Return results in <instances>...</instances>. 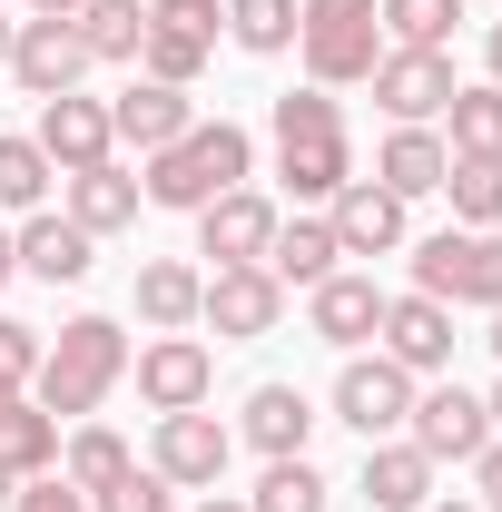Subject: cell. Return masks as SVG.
Here are the masks:
<instances>
[{
  "mask_svg": "<svg viewBox=\"0 0 502 512\" xmlns=\"http://www.w3.org/2000/svg\"><path fill=\"white\" fill-rule=\"evenodd\" d=\"M375 335H384L375 355H394L414 384L453 365V306H434V296H384V325H375Z\"/></svg>",
  "mask_w": 502,
  "mask_h": 512,
  "instance_id": "15",
  "label": "cell"
},
{
  "mask_svg": "<svg viewBox=\"0 0 502 512\" xmlns=\"http://www.w3.org/2000/svg\"><path fill=\"white\" fill-rule=\"evenodd\" d=\"M483 414H493V434H502V384H493V404H483Z\"/></svg>",
  "mask_w": 502,
  "mask_h": 512,
  "instance_id": "45",
  "label": "cell"
},
{
  "mask_svg": "<svg viewBox=\"0 0 502 512\" xmlns=\"http://www.w3.org/2000/svg\"><path fill=\"white\" fill-rule=\"evenodd\" d=\"M168 493H178L168 473H148V463H128V473L109 483V493H89V512H168Z\"/></svg>",
  "mask_w": 502,
  "mask_h": 512,
  "instance_id": "37",
  "label": "cell"
},
{
  "mask_svg": "<svg viewBox=\"0 0 502 512\" xmlns=\"http://www.w3.org/2000/svg\"><path fill=\"white\" fill-rule=\"evenodd\" d=\"M404 444L424 453V463H473V453L493 444V414H483V394L434 384V394H414V414H404Z\"/></svg>",
  "mask_w": 502,
  "mask_h": 512,
  "instance_id": "9",
  "label": "cell"
},
{
  "mask_svg": "<svg viewBox=\"0 0 502 512\" xmlns=\"http://www.w3.org/2000/svg\"><path fill=\"white\" fill-rule=\"evenodd\" d=\"M89 69L99 60H89V40H79L69 20H20V30H10V79H20L30 99H60V89H79Z\"/></svg>",
  "mask_w": 502,
  "mask_h": 512,
  "instance_id": "14",
  "label": "cell"
},
{
  "mask_svg": "<svg viewBox=\"0 0 502 512\" xmlns=\"http://www.w3.org/2000/svg\"><path fill=\"white\" fill-rule=\"evenodd\" d=\"M375 20L394 30V50H443L453 20H463V0H375Z\"/></svg>",
  "mask_w": 502,
  "mask_h": 512,
  "instance_id": "34",
  "label": "cell"
},
{
  "mask_svg": "<svg viewBox=\"0 0 502 512\" xmlns=\"http://www.w3.org/2000/svg\"><path fill=\"white\" fill-rule=\"evenodd\" d=\"M197 296H207V276H197L188 256H148V266H138V316L158 325V335H188Z\"/></svg>",
  "mask_w": 502,
  "mask_h": 512,
  "instance_id": "24",
  "label": "cell"
},
{
  "mask_svg": "<svg viewBox=\"0 0 502 512\" xmlns=\"http://www.w3.org/2000/svg\"><path fill=\"white\" fill-rule=\"evenodd\" d=\"M69 30L89 40V60H138V40H148V0H79Z\"/></svg>",
  "mask_w": 502,
  "mask_h": 512,
  "instance_id": "28",
  "label": "cell"
},
{
  "mask_svg": "<svg viewBox=\"0 0 502 512\" xmlns=\"http://www.w3.org/2000/svg\"><path fill=\"white\" fill-rule=\"evenodd\" d=\"M483 345H493V355H502V306H493V335H483Z\"/></svg>",
  "mask_w": 502,
  "mask_h": 512,
  "instance_id": "46",
  "label": "cell"
},
{
  "mask_svg": "<svg viewBox=\"0 0 502 512\" xmlns=\"http://www.w3.org/2000/svg\"><path fill=\"white\" fill-rule=\"evenodd\" d=\"M247 512H335V483L315 473L306 453H276L266 473H256V493H247Z\"/></svg>",
  "mask_w": 502,
  "mask_h": 512,
  "instance_id": "27",
  "label": "cell"
},
{
  "mask_svg": "<svg viewBox=\"0 0 502 512\" xmlns=\"http://www.w3.org/2000/svg\"><path fill=\"white\" fill-rule=\"evenodd\" d=\"M453 89H463V79H453L443 50H384L375 60V99H384L394 128H434L443 109H453Z\"/></svg>",
  "mask_w": 502,
  "mask_h": 512,
  "instance_id": "12",
  "label": "cell"
},
{
  "mask_svg": "<svg viewBox=\"0 0 502 512\" xmlns=\"http://www.w3.org/2000/svg\"><path fill=\"white\" fill-rule=\"evenodd\" d=\"M148 30H178V40H197V50H217L227 0H148Z\"/></svg>",
  "mask_w": 502,
  "mask_h": 512,
  "instance_id": "36",
  "label": "cell"
},
{
  "mask_svg": "<svg viewBox=\"0 0 502 512\" xmlns=\"http://www.w3.org/2000/svg\"><path fill=\"white\" fill-rule=\"evenodd\" d=\"M296 60L315 89H355L384 60V20L375 0H296Z\"/></svg>",
  "mask_w": 502,
  "mask_h": 512,
  "instance_id": "4",
  "label": "cell"
},
{
  "mask_svg": "<svg viewBox=\"0 0 502 512\" xmlns=\"http://www.w3.org/2000/svg\"><path fill=\"white\" fill-rule=\"evenodd\" d=\"M414 296L434 306H502V237L493 227H443L414 247Z\"/></svg>",
  "mask_w": 502,
  "mask_h": 512,
  "instance_id": "5",
  "label": "cell"
},
{
  "mask_svg": "<svg viewBox=\"0 0 502 512\" xmlns=\"http://www.w3.org/2000/svg\"><path fill=\"white\" fill-rule=\"evenodd\" d=\"M207 60H217V50H197V40H178V30H148V40H138V79H168V89H188Z\"/></svg>",
  "mask_w": 502,
  "mask_h": 512,
  "instance_id": "35",
  "label": "cell"
},
{
  "mask_svg": "<svg viewBox=\"0 0 502 512\" xmlns=\"http://www.w3.org/2000/svg\"><path fill=\"white\" fill-rule=\"evenodd\" d=\"M10 493H20V483H10V473H0V512H10Z\"/></svg>",
  "mask_w": 502,
  "mask_h": 512,
  "instance_id": "49",
  "label": "cell"
},
{
  "mask_svg": "<svg viewBox=\"0 0 502 512\" xmlns=\"http://www.w3.org/2000/svg\"><path fill=\"white\" fill-rule=\"evenodd\" d=\"M109 128H119L138 158H158L168 138H188V128H197V99H188V89H168V79H128V99H109Z\"/></svg>",
  "mask_w": 502,
  "mask_h": 512,
  "instance_id": "18",
  "label": "cell"
},
{
  "mask_svg": "<svg viewBox=\"0 0 502 512\" xmlns=\"http://www.w3.org/2000/svg\"><path fill=\"white\" fill-rule=\"evenodd\" d=\"M247 168H256V138L237 119H197L188 138H168L158 158H148V207H178V217H197L207 197H227V188H247Z\"/></svg>",
  "mask_w": 502,
  "mask_h": 512,
  "instance_id": "3",
  "label": "cell"
},
{
  "mask_svg": "<svg viewBox=\"0 0 502 512\" xmlns=\"http://www.w3.org/2000/svg\"><path fill=\"white\" fill-rule=\"evenodd\" d=\"M30 375H40V325L0 316V384H20V394H30Z\"/></svg>",
  "mask_w": 502,
  "mask_h": 512,
  "instance_id": "38",
  "label": "cell"
},
{
  "mask_svg": "<svg viewBox=\"0 0 502 512\" xmlns=\"http://www.w3.org/2000/svg\"><path fill=\"white\" fill-rule=\"evenodd\" d=\"M414 394H424V384L404 375L394 355H345V375H335V424H355L365 444H384V434H404Z\"/></svg>",
  "mask_w": 502,
  "mask_h": 512,
  "instance_id": "6",
  "label": "cell"
},
{
  "mask_svg": "<svg viewBox=\"0 0 502 512\" xmlns=\"http://www.w3.org/2000/svg\"><path fill=\"white\" fill-rule=\"evenodd\" d=\"M325 227H335L345 256H394L404 247V197L375 188V178H345V188L325 197Z\"/></svg>",
  "mask_w": 502,
  "mask_h": 512,
  "instance_id": "16",
  "label": "cell"
},
{
  "mask_svg": "<svg viewBox=\"0 0 502 512\" xmlns=\"http://www.w3.org/2000/svg\"><path fill=\"white\" fill-rule=\"evenodd\" d=\"M443 119H453V138H443L453 158H502V89H493V79L453 89V109H443Z\"/></svg>",
  "mask_w": 502,
  "mask_h": 512,
  "instance_id": "29",
  "label": "cell"
},
{
  "mask_svg": "<svg viewBox=\"0 0 502 512\" xmlns=\"http://www.w3.org/2000/svg\"><path fill=\"white\" fill-rule=\"evenodd\" d=\"M128 375V325L119 316H69L50 345H40V375H30V404L60 414V424H89L109 404V384Z\"/></svg>",
  "mask_w": 502,
  "mask_h": 512,
  "instance_id": "1",
  "label": "cell"
},
{
  "mask_svg": "<svg viewBox=\"0 0 502 512\" xmlns=\"http://www.w3.org/2000/svg\"><path fill=\"white\" fill-rule=\"evenodd\" d=\"M473 493H483V512H502V434L473 453Z\"/></svg>",
  "mask_w": 502,
  "mask_h": 512,
  "instance_id": "40",
  "label": "cell"
},
{
  "mask_svg": "<svg viewBox=\"0 0 502 512\" xmlns=\"http://www.w3.org/2000/svg\"><path fill=\"white\" fill-rule=\"evenodd\" d=\"M443 168H453V148H443L434 128H394V138L375 148V188H394L404 207H414V197H434Z\"/></svg>",
  "mask_w": 502,
  "mask_h": 512,
  "instance_id": "23",
  "label": "cell"
},
{
  "mask_svg": "<svg viewBox=\"0 0 502 512\" xmlns=\"http://www.w3.org/2000/svg\"><path fill=\"white\" fill-rule=\"evenodd\" d=\"M30 20H79V0H30Z\"/></svg>",
  "mask_w": 502,
  "mask_h": 512,
  "instance_id": "41",
  "label": "cell"
},
{
  "mask_svg": "<svg viewBox=\"0 0 502 512\" xmlns=\"http://www.w3.org/2000/svg\"><path fill=\"white\" fill-rule=\"evenodd\" d=\"M276 178H286V197H306V207H325V197L355 178V138H345L335 89H286L276 99Z\"/></svg>",
  "mask_w": 502,
  "mask_h": 512,
  "instance_id": "2",
  "label": "cell"
},
{
  "mask_svg": "<svg viewBox=\"0 0 502 512\" xmlns=\"http://www.w3.org/2000/svg\"><path fill=\"white\" fill-rule=\"evenodd\" d=\"M128 375L148 394V414H197V404L217 394V355H207L197 335H148V345L128 355Z\"/></svg>",
  "mask_w": 502,
  "mask_h": 512,
  "instance_id": "7",
  "label": "cell"
},
{
  "mask_svg": "<svg viewBox=\"0 0 502 512\" xmlns=\"http://www.w3.org/2000/svg\"><path fill=\"white\" fill-rule=\"evenodd\" d=\"M0 69H10V20H0Z\"/></svg>",
  "mask_w": 502,
  "mask_h": 512,
  "instance_id": "50",
  "label": "cell"
},
{
  "mask_svg": "<svg viewBox=\"0 0 502 512\" xmlns=\"http://www.w3.org/2000/svg\"><path fill=\"white\" fill-rule=\"evenodd\" d=\"M197 512H247V503H237V493H207V503H197Z\"/></svg>",
  "mask_w": 502,
  "mask_h": 512,
  "instance_id": "44",
  "label": "cell"
},
{
  "mask_svg": "<svg viewBox=\"0 0 502 512\" xmlns=\"http://www.w3.org/2000/svg\"><path fill=\"white\" fill-rule=\"evenodd\" d=\"M0 473H10V483H40V473H60V414H40L30 394L0 414Z\"/></svg>",
  "mask_w": 502,
  "mask_h": 512,
  "instance_id": "25",
  "label": "cell"
},
{
  "mask_svg": "<svg viewBox=\"0 0 502 512\" xmlns=\"http://www.w3.org/2000/svg\"><path fill=\"white\" fill-rule=\"evenodd\" d=\"M335 266H345V247H335V227H325V217L276 227V247H266V276H276V286H325Z\"/></svg>",
  "mask_w": 502,
  "mask_h": 512,
  "instance_id": "26",
  "label": "cell"
},
{
  "mask_svg": "<svg viewBox=\"0 0 502 512\" xmlns=\"http://www.w3.org/2000/svg\"><path fill=\"white\" fill-rule=\"evenodd\" d=\"M227 40L247 60H286L296 50V0H227Z\"/></svg>",
  "mask_w": 502,
  "mask_h": 512,
  "instance_id": "31",
  "label": "cell"
},
{
  "mask_svg": "<svg viewBox=\"0 0 502 512\" xmlns=\"http://www.w3.org/2000/svg\"><path fill=\"white\" fill-rule=\"evenodd\" d=\"M197 325H217V335L256 345V335H276V325H286V286H276L266 266H207V296H197Z\"/></svg>",
  "mask_w": 502,
  "mask_h": 512,
  "instance_id": "11",
  "label": "cell"
},
{
  "mask_svg": "<svg viewBox=\"0 0 502 512\" xmlns=\"http://www.w3.org/2000/svg\"><path fill=\"white\" fill-rule=\"evenodd\" d=\"M60 188H69V227H89V237H119V227H138V207H148V188L128 178L119 158L109 168H79Z\"/></svg>",
  "mask_w": 502,
  "mask_h": 512,
  "instance_id": "21",
  "label": "cell"
},
{
  "mask_svg": "<svg viewBox=\"0 0 502 512\" xmlns=\"http://www.w3.org/2000/svg\"><path fill=\"white\" fill-rule=\"evenodd\" d=\"M10 276H20V247H10V227H0V286H10Z\"/></svg>",
  "mask_w": 502,
  "mask_h": 512,
  "instance_id": "42",
  "label": "cell"
},
{
  "mask_svg": "<svg viewBox=\"0 0 502 512\" xmlns=\"http://www.w3.org/2000/svg\"><path fill=\"white\" fill-rule=\"evenodd\" d=\"M128 463H138V453H128V434H109V424H79V434L60 444V473L79 483V493H109Z\"/></svg>",
  "mask_w": 502,
  "mask_h": 512,
  "instance_id": "30",
  "label": "cell"
},
{
  "mask_svg": "<svg viewBox=\"0 0 502 512\" xmlns=\"http://www.w3.org/2000/svg\"><path fill=\"white\" fill-rule=\"evenodd\" d=\"M227 453H237V434L197 404V414H158V444H148V473H168L178 493H217L227 483Z\"/></svg>",
  "mask_w": 502,
  "mask_h": 512,
  "instance_id": "8",
  "label": "cell"
},
{
  "mask_svg": "<svg viewBox=\"0 0 502 512\" xmlns=\"http://www.w3.org/2000/svg\"><path fill=\"white\" fill-rule=\"evenodd\" d=\"M443 197L463 227H502V158H453L443 168Z\"/></svg>",
  "mask_w": 502,
  "mask_h": 512,
  "instance_id": "33",
  "label": "cell"
},
{
  "mask_svg": "<svg viewBox=\"0 0 502 512\" xmlns=\"http://www.w3.org/2000/svg\"><path fill=\"white\" fill-rule=\"evenodd\" d=\"M10 247H20V276H40V286H79V276L99 266V237H89V227H69V217H50V207H40Z\"/></svg>",
  "mask_w": 502,
  "mask_h": 512,
  "instance_id": "19",
  "label": "cell"
},
{
  "mask_svg": "<svg viewBox=\"0 0 502 512\" xmlns=\"http://www.w3.org/2000/svg\"><path fill=\"white\" fill-rule=\"evenodd\" d=\"M483 60H493V89H502V20H493V40H483Z\"/></svg>",
  "mask_w": 502,
  "mask_h": 512,
  "instance_id": "43",
  "label": "cell"
},
{
  "mask_svg": "<svg viewBox=\"0 0 502 512\" xmlns=\"http://www.w3.org/2000/svg\"><path fill=\"white\" fill-rule=\"evenodd\" d=\"M10 512H89V493H79L69 473H40V483H20V493H10Z\"/></svg>",
  "mask_w": 502,
  "mask_h": 512,
  "instance_id": "39",
  "label": "cell"
},
{
  "mask_svg": "<svg viewBox=\"0 0 502 512\" xmlns=\"http://www.w3.org/2000/svg\"><path fill=\"white\" fill-rule=\"evenodd\" d=\"M10 404H20V384H0V414H10Z\"/></svg>",
  "mask_w": 502,
  "mask_h": 512,
  "instance_id": "48",
  "label": "cell"
},
{
  "mask_svg": "<svg viewBox=\"0 0 502 512\" xmlns=\"http://www.w3.org/2000/svg\"><path fill=\"white\" fill-rule=\"evenodd\" d=\"M315 424H325V414H315L296 384H256V394H247V414H237V444H256L266 463H276V453H306V434H315Z\"/></svg>",
  "mask_w": 502,
  "mask_h": 512,
  "instance_id": "20",
  "label": "cell"
},
{
  "mask_svg": "<svg viewBox=\"0 0 502 512\" xmlns=\"http://www.w3.org/2000/svg\"><path fill=\"white\" fill-rule=\"evenodd\" d=\"M40 158L79 178V168H109V148H119V128H109V99H89V89H60V99H40Z\"/></svg>",
  "mask_w": 502,
  "mask_h": 512,
  "instance_id": "10",
  "label": "cell"
},
{
  "mask_svg": "<svg viewBox=\"0 0 502 512\" xmlns=\"http://www.w3.org/2000/svg\"><path fill=\"white\" fill-rule=\"evenodd\" d=\"M375 512H424L434 503V463L404 444V434H384V444H365V483H355Z\"/></svg>",
  "mask_w": 502,
  "mask_h": 512,
  "instance_id": "22",
  "label": "cell"
},
{
  "mask_svg": "<svg viewBox=\"0 0 502 512\" xmlns=\"http://www.w3.org/2000/svg\"><path fill=\"white\" fill-rule=\"evenodd\" d=\"M50 178H60V168L40 158V138H0V207H10V217H40V207H50Z\"/></svg>",
  "mask_w": 502,
  "mask_h": 512,
  "instance_id": "32",
  "label": "cell"
},
{
  "mask_svg": "<svg viewBox=\"0 0 502 512\" xmlns=\"http://www.w3.org/2000/svg\"><path fill=\"white\" fill-rule=\"evenodd\" d=\"M306 325L325 335V345H375V325H384V286L375 276H355V266H335L325 286H306Z\"/></svg>",
  "mask_w": 502,
  "mask_h": 512,
  "instance_id": "17",
  "label": "cell"
},
{
  "mask_svg": "<svg viewBox=\"0 0 502 512\" xmlns=\"http://www.w3.org/2000/svg\"><path fill=\"white\" fill-rule=\"evenodd\" d=\"M424 512H483V503H424Z\"/></svg>",
  "mask_w": 502,
  "mask_h": 512,
  "instance_id": "47",
  "label": "cell"
},
{
  "mask_svg": "<svg viewBox=\"0 0 502 512\" xmlns=\"http://www.w3.org/2000/svg\"><path fill=\"white\" fill-rule=\"evenodd\" d=\"M276 197H256V188H227V197H207L197 207V256H217V266H266V247H276Z\"/></svg>",
  "mask_w": 502,
  "mask_h": 512,
  "instance_id": "13",
  "label": "cell"
}]
</instances>
